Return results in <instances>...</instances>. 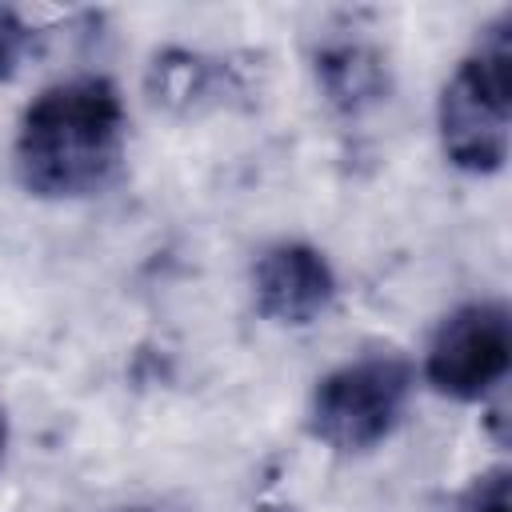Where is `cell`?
<instances>
[{"instance_id":"1","label":"cell","mask_w":512,"mask_h":512,"mask_svg":"<svg viewBox=\"0 0 512 512\" xmlns=\"http://www.w3.org/2000/svg\"><path fill=\"white\" fill-rule=\"evenodd\" d=\"M124 144V108L108 80L52 84L24 112L16 168L36 196H88L108 184Z\"/></svg>"},{"instance_id":"2","label":"cell","mask_w":512,"mask_h":512,"mask_svg":"<svg viewBox=\"0 0 512 512\" xmlns=\"http://www.w3.org/2000/svg\"><path fill=\"white\" fill-rule=\"evenodd\" d=\"M512 104V48L508 16L488 28L472 56L460 60L440 96V140L452 164L468 172H496L508 156Z\"/></svg>"},{"instance_id":"3","label":"cell","mask_w":512,"mask_h":512,"mask_svg":"<svg viewBox=\"0 0 512 512\" xmlns=\"http://www.w3.org/2000/svg\"><path fill=\"white\" fill-rule=\"evenodd\" d=\"M412 392V368L396 356H368L336 368L312 396V432L340 448L360 452L380 444Z\"/></svg>"},{"instance_id":"4","label":"cell","mask_w":512,"mask_h":512,"mask_svg":"<svg viewBox=\"0 0 512 512\" xmlns=\"http://www.w3.org/2000/svg\"><path fill=\"white\" fill-rule=\"evenodd\" d=\"M508 356V312L500 304H468L440 324L428 348V380L456 400H476L496 380H504Z\"/></svg>"},{"instance_id":"5","label":"cell","mask_w":512,"mask_h":512,"mask_svg":"<svg viewBox=\"0 0 512 512\" xmlns=\"http://www.w3.org/2000/svg\"><path fill=\"white\" fill-rule=\"evenodd\" d=\"M332 300V272L308 244H276L256 264V304L276 324H312Z\"/></svg>"},{"instance_id":"6","label":"cell","mask_w":512,"mask_h":512,"mask_svg":"<svg viewBox=\"0 0 512 512\" xmlns=\"http://www.w3.org/2000/svg\"><path fill=\"white\" fill-rule=\"evenodd\" d=\"M320 68H324V84H328L332 100H340V104H356L380 88L376 56H368L364 48H340V52L324 56Z\"/></svg>"},{"instance_id":"7","label":"cell","mask_w":512,"mask_h":512,"mask_svg":"<svg viewBox=\"0 0 512 512\" xmlns=\"http://www.w3.org/2000/svg\"><path fill=\"white\" fill-rule=\"evenodd\" d=\"M464 512H508V472H488L464 500Z\"/></svg>"},{"instance_id":"8","label":"cell","mask_w":512,"mask_h":512,"mask_svg":"<svg viewBox=\"0 0 512 512\" xmlns=\"http://www.w3.org/2000/svg\"><path fill=\"white\" fill-rule=\"evenodd\" d=\"M20 52H24V24L12 12H0V76L12 72Z\"/></svg>"},{"instance_id":"9","label":"cell","mask_w":512,"mask_h":512,"mask_svg":"<svg viewBox=\"0 0 512 512\" xmlns=\"http://www.w3.org/2000/svg\"><path fill=\"white\" fill-rule=\"evenodd\" d=\"M0 452H4V420H0Z\"/></svg>"}]
</instances>
